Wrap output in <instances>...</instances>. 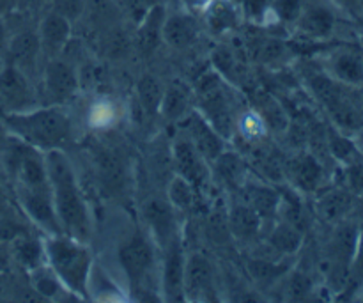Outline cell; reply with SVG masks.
Returning a JSON list of instances; mask_svg holds the SVG:
<instances>
[{
	"instance_id": "obj_10",
	"label": "cell",
	"mask_w": 363,
	"mask_h": 303,
	"mask_svg": "<svg viewBox=\"0 0 363 303\" xmlns=\"http://www.w3.org/2000/svg\"><path fill=\"white\" fill-rule=\"evenodd\" d=\"M163 261L160 268V291L167 302H184V255L181 238L163 248Z\"/></svg>"
},
{
	"instance_id": "obj_1",
	"label": "cell",
	"mask_w": 363,
	"mask_h": 303,
	"mask_svg": "<svg viewBox=\"0 0 363 303\" xmlns=\"http://www.w3.org/2000/svg\"><path fill=\"white\" fill-rule=\"evenodd\" d=\"M6 167L9 169V177L13 180L18 204L23 215L46 236L62 233L53 209L45 153L14 138V145L7 151Z\"/></svg>"
},
{
	"instance_id": "obj_37",
	"label": "cell",
	"mask_w": 363,
	"mask_h": 303,
	"mask_svg": "<svg viewBox=\"0 0 363 303\" xmlns=\"http://www.w3.org/2000/svg\"><path fill=\"white\" fill-rule=\"evenodd\" d=\"M98 169L99 174H101V181L106 183L108 187L116 188L117 184H121V160L117 158L113 153L110 151H103L98 155Z\"/></svg>"
},
{
	"instance_id": "obj_44",
	"label": "cell",
	"mask_w": 363,
	"mask_h": 303,
	"mask_svg": "<svg viewBox=\"0 0 363 303\" xmlns=\"http://www.w3.org/2000/svg\"><path fill=\"white\" fill-rule=\"evenodd\" d=\"M208 234L218 243H225L230 236L229 224H227V215L222 213H213L208 219Z\"/></svg>"
},
{
	"instance_id": "obj_15",
	"label": "cell",
	"mask_w": 363,
	"mask_h": 303,
	"mask_svg": "<svg viewBox=\"0 0 363 303\" xmlns=\"http://www.w3.org/2000/svg\"><path fill=\"white\" fill-rule=\"evenodd\" d=\"M41 53L48 59L60 57V53L69 46L71 41V21L60 16L55 11L45 14L38 28Z\"/></svg>"
},
{
	"instance_id": "obj_14",
	"label": "cell",
	"mask_w": 363,
	"mask_h": 303,
	"mask_svg": "<svg viewBox=\"0 0 363 303\" xmlns=\"http://www.w3.org/2000/svg\"><path fill=\"white\" fill-rule=\"evenodd\" d=\"M326 73L346 87L363 85V53L354 46H340L328 55Z\"/></svg>"
},
{
	"instance_id": "obj_39",
	"label": "cell",
	"mask_w": 363,
	"mask_h": 303,
	"mask_svg": "<svg viewBox=\"0 0 363 303\" xmlns=\"http://www.w3.org/2000/svg\"><path fill=\"white\" fill-rule=\"evenodd\" d=\"M342 177L344 184L350 194L353 195H363V162L362 158L357 160L353 163H347L342 165Z\"/></svg>"
},
{
	"instance_id": "obj_41",
	"label": "cell",
	"mask_w": 363,
	"mask_h": 303,
	"mask_svg": "<svg viewBox=\"0 0 363 303\" xmlns=\"http://www.w3.org/2000/svg\"><path fill=\"white\" fill-rule=\"evenodd\" d=\"M289 52L286 46V43H282L280 39H264L261 45L257 46V57L264 64H273V62H282V59L286 57V53Z\"/></svg>"
},
{
	"instance_id": "obj_13",
	"label": "cell",
	"mask_w": 363,
	"mask_h": 303,
	"mask_svg": "<svg viewBox=\"0 0 363 303\" xmlns=\"http://www.w3.org/2000/svg\"><path fill=\"white\" fill-rule=\"evenodd\" d=\"M215 294V273L204 254H191L184 265V300H211Z\"/></svg>"
},
{
	"instance_id": "obj_2",
	"label": "cell",
	"mask_w": 363,
	"mask_h": 303,
	"mask_svg": "<svg viewBox=\"0 0 363 303\" xmlns=\"http://www.w3.org/2000/svg\"><path fill=\"white\" fill-rule=\"evenodd\" d=\"M45 162L52 187L53 209L60 231L87 243L92 231L91 213L71 160L67 158L64 149H53L45 153Z\"/></svg>"
},
{
	"instance_id": "obj_31",
	"label": "cell",
	"mask_w": 363,
	"mask_h": 303,
	"mask_svg": "<svg viewBox=\"0 0 363 303\" xmlns=\"http://www.w3.org/2000/svg\"><path fill=\"white\" fill-rule=\"evenodd\" d=\"M197 194L201 192L181 176H174L169 183V190H167V199H169L170 204L174 206L176 211H190L197 204Z\"/></svg>"
},
{
	"instance_id": "obj_16",
	"label": "cell",
	"mask_w": 363,
	"mask_h": 303,
	"mask_svg": "<svg viewBox=\"0 0 363 303\" xmlns=\"http://www.w3.org/2000/svg\"><path fill=\"white\" fill-rule=\"evenodd\" d=\"M337 18L330 7L323 4H308L296 20V31L303 39L311 41H325L335 31Z\"/></svg>"
},
{
	"instance_id": "obj_6",
	"label": "cell",
	"mask_w": 363,
	"mask_h": 303,
	"mask_svg": "<svg viewBox=\"0 0 363 303\" xmlns=\"http://www.w3.org/2000/svg\"><path fill=\"white\" fill-rule=\"evenodd\" d=\"M152 238L137 231L119 247V263L133 293H142L156 273L158 255Z\"/></svg>"
},
{
	"instance_id": "obj_48",
	"label": "cell",
	"mask_w": 363,
	"mask_h": 303,
	"mask_svg": "<svg viewBox=\"0 0 363 303\" xmlns=\"http://www.w3.org/2000/svg\"><path fill=\"white\" fill-rule=\"evenodd\" d=\"M209 2H211V0H183L184 7H186L188 13H191V14L202 13Z\"/></svg>"
},
{
	"instance_id": "obj_18",
	"label": "cell",
	"mask_w": 363,
	"mask_h": 303,
	"mask_svg": "<svg viewBox=\"0 0 363 303\" xmlns=\"http://www.w3.org/2000/svg\"><path fill=\"white\" fill-rule=\"evenodd\" d=\"M240 192L241 199L261 216L262 224L272 222L279 216L280 190H275L264 183L247 180V183L240 188Z\"/></svg>"
},
{
	"instance_id": "obj_17",
	"label": "cell",
	"mask_w": 363,
	"mask_h": 303,
	"mask_svg": "<svg viewBox=\"0 0 363 303\" xmlns=\"http://www.w3.org/2000/svg\"><path fill=\"white\" fill-rule=\"evenodd\" d=\"M167 14H169L167 7L163 4H156L137 23L135 45L142 55H151L163 43V23H165Z\"/></svg>"
},
{
	"instance_id": "obj_9",
	"label": "cell",
	"mask_w": 363,
	"mask_h": 303,
	"mask_svg": "<svg viewBox=\"0 0 363 303\" xmlns=\"http://www.w3.org/2000/svg\"><path fill=\"white\" fill-rule=\"evenodd\" d=\"M142 219L147 224L149 234L160 250L169 247L179 236V227L176 220V209L169 199L151 197L142 204Z\"/></svg>"
},
{
	"instance_id": "obj_21",
	"label": "cell",
	"mask_w": 363,
	"mask_h": 303,
	"mask_svg": "<svg viewBox=\"0 0 363 303\" xmlns=\"http://www.w3.org/2000/svg\"><path fill=\"white\" fill-rule=\"evenodd\" d=\"M227 224H229L230 236L240 241H252L261 234L262 220L243 199L233 202L227 211Z\"/></svg>"
},
{
	"instance_id": "obj_11",
	"label": "cell",
	"mask_w": 363,
	"mask_h": 303,
	"mask_svg": "<svg viewBox=\"0 0 363 303\" xmlns=\"http://www.w3.org/2000/svg\"><path fill=\"white\" fill-rule=\"evenodd\" d=\"M172 162L176 167L177 176L190 181L199 192L208 184L209 181V163L204 156L197 151L190 138L184 135L179 137L172 145Z\"/></svg>"
},
{
	"instance_id": "obj_3",
	"label": "cell",
	"mask_w": 363,
	"mask_h": 303,
	"mask_svg": "<svg viewBox=\"0 0 363 303\" xmlns=\"http://www.w3.org/2000/svg\"><path fill=\"white\" fill-rule=\"evenodd\" d=\"M2 119L14 138L41 153L64 149L73 141L71 117L57 105L34 106L25 112L6 114Z\"/></svg>"
},
{
	"instance_id": "obj_40",
	"label": "cell",
	"mask_w": 363,
	"mask_h": 303,
	"mask_svg": "<svg viewBox=\"0 0 363 303\" xmlns=\"http://www.w3.org/2000/svg\"><path fill=\"white\" fill-rule=\"evenodd\" d=\"M312 293V280L307 273L296 272L291 273L289 282H287V294H289V300H296L301 302Z\"/></svg>"
},
{
	"instance_id": "obj_29",
	"label": "cell",
	"mask_w": 363,
	"mask_h": 303,
	"mask_svg": "<svg viewBox=\"0 0 363 303\" xmlns=\"http://www.w3.org/2000/svg\"><path fill=\"white\" fill-rule=\"evenodd\" d=\"M326 135H328V137H326L328 151L332 153V156L340 163V165H347V163H353L362 158V151L353 137L342 133V131H339L333 126L330 128Z\"/></svg>"
},
{
	"instance_id": "obj_30",
	"label": "cell",
	"mask_w": 363,
	"mask_h": 303,
	"mask_svg": "<svg viewBox=\"0 0 363 303\" xmlns=\"http://www.w3.org/2000/svg\"><path fill=\"white\" fill-rule=\"evenodd\" d=\"M163 92H165V89L160 84L158 78L152 77V75H142L140 80L137 82L138 105L147 116H155L160 112Z\"/></svg>"
},
{
	"instance_id": "obj_36",
	"label": "cell",
	"mask_w": 363,
	"mask_h": 303,
	"mask_svg": "<svg viewBox=\"0 0 363 303\" xmlns=\"http://www.w3.org/2000/svg\"><path fill=\"white\" fill-rule=\"evenodd\" d=\"M363 290V226L358 229L357 247H354L353 259L350 265V282L344 293L354 294Z\"/></svg>"
},
{
	"instance_id": "obj_8",
	"label": "cell",
	"mask_w": 363,
	"mask_h": 303,
	"mask_svg": "<svg viewBox=\"0 0 363 303\" xmlns=\"http://www.w3.org/2000/svg\"><path fill=\"white\" fill-rule=\"evenodd\" d=\"M34 106H38V101H35L27 73L13 64L0 67V112L2 116L25 112Z\"/></svg>"
},
{
	"instance_id": "obj_46",
	"label": "cell",
	"mask_w": 363,
	"mask_h": 303,
	"mask_svg": "<svg viewBox=\"0 0 363 303\" xmlns=\"http://www.w3.org/2000/svg\"><path fill=\"white\" fill-rule=\"evenodd\" d=\"M13 263V254H11V245L7 241L0 240V275L11 268Z\"/></svg>"
},
{
	"instance_id": "obj_7",
	"label": "cell",
	"mask_w": 363,
	"mask_h": 303,
	"mask_svg": "<svg viewBox=\"0 0 363 303\" xmlns=\"http://www.w3.org/2000/svg\"><path fill=\"white\" fill-rule=\"evenodd\" d=\"M80 87L82 78L73 64L60 57L48 59L43 71V89L50 105H64L78 94Z\"/></svg>"
},
{
	"instance_id": "obj_27",
	"label": "cell",
	"mask_w": 363,
	"mask_h": 303,
	"mask_svg": "<svg viewBox=\"0 0 363 303\" xmlns=\"http://www.w3.org/2000/svg\"><path fill=\"white\" fill-rule=\"evenodd\" d=\"M11 254L14 261L20 263L27 272H32L38 266L45 265V241H39L35 238L28 236L27 233L20 234L11 241Z\"/></svg>"
},
{
	"instance_id": "obj_34",
	"label": "cell",
	"mask_w": 363,
	"mask_h": 303,
	"mask_svg": "<svg viewBox=\"0 0 363 303\" xmlns=\"http://www.w3.org/2000/svg\"><path fill=\"white\" fill-rule=\"evenodd\" d=\"M287 272H289V266L275 265V263L264 261V259H252L248 263V273L252 275V279H255L261 284H266V286H272L273 282H277Z\"/></svg>"
},
{
	"instance_id": "obj_49",
	"label": "cell",
	"mask_w": 363,
	"mask_h": 303,
	"mask_svg": "<svg viewBox=\"0 0 363 303\" xmlns=\"http://www.w3.org/2000/svg\"><path fill=\"white\" fill-rule=\"evenodd\" d=\"M18 4V0H0V14L7 13V11L13 9Z\"/></svg>"
},
{
	"instance_id": "obj_22",
	"label": "cell",
	"mask_w": 363,
	"mask_h": 303,
	"mask_svg": "<svg viewBox=\"0 0 363 303\" xmlns=\"http://www.w3.org/2000/svg\"><path fill=\"white\" fill-rule=\"evenodd\" d=\"M353 206V194L344 187L328 188L321 192L315 199V211L318 216L326 224H340L347 216Z\"/></svg>"
},
{
	"instance_id": "obj_43",
	"label": "cell",
	"mask_w": 363,
	"mask_h": 303,
	"mask_svg": "<svg viewBox=\"0 0 363 303\" xmlns=\"http://www.w3.org/2000/svg\"><path fill=\"white\" fill-rule=\"evenodd\" d=\"M52 11L59 13L60 16L67 18L73 23L74 20H78L84 14L85 0H52Z\"/></svg>"
},
{
	"instance_id": "obj_26",
	"label": "cell",
	"mask_w": 363,
	"mask_h": 303,
	"mask_svg": "<svg viewBox=\"0 0 363 303\" xmlns=\"http://www.w3.org/2000/svg\"><path fill=\"white\" fill-rule=\"evenodd\" d=\"M268 243L280 255H293L303 245V229L280 219L269 231Z\"/></svg>"
},
{
	"instance_id": "obj_47",
	"label": "cell",
	"mask_w": 363,
	"mask_h": 303,
	"mask_svg": "<svg viewBox=\"0 0 363 303\" xmlns=\"http://www.w3.org/2000/svg\"><path fill=\"white\" fill-rule=\"evenodd\" d=\"M92 112H94V124H110V121L113 119V110H112V106H98V109H96L94 106V110H92Z\"/></svg>"
},
{
	"instance_id": "obj_12",
	"label": "cell",
	"mask_w": 363,
	"mask_h": 303,
	"mask_svg": "<svg viewBox=\"0 0 363 303\" xmlns=\"http://www.w3.org/2000/svg\"><path fill=\"white\" fill-rule=\"evenodd\" d=\"M186 137L197 151L204 156L208 163H213L223 151H225V138L206 121V117L197 109L191 110L183 119Z\"/></svg>"
},
{
	"instance_id": "obj_38",
	"label": "cell",
	"mask_w": 363,
	"mask_h": 303,
	"mask_svg": "<svg viewBox=\"0 0 363 303\" xmlns=\"http://www.w3.org/2000/svg\"><path fill=\"white\" fill-rule=\"evenodd\" d=\"M303 6V0H272V13L284 23H296Z\"/></svg>"
},
{
	"instance_id": "obj_33",
	"label": "cell",
	"mask_w": 363,
	"mask_h": 303,
	"mask_svg": "<svg viewBox=\"0 0 363 303\" xmlns=\"http://www.w3.org/2000/svg\"><path fill=\"white\" fill-rule=\"evenodd\" d=\"M255 112L262 117L266 126L273 128V130H286L287 124H289L282 105L268 94H261V99L257 101V110Z\"/></svg>"
},
{
	"instance_id": "obj_24",
	"label": "cell",
	"mask_w": 363,
	"mask_h": 303,
	"mask_svg": "<svg viewBox=\"0 0 363 303\" xmlns=\"http://www.w3.org/2000/svg\"><path fill=\"white\" fill-rule=\"evenodd\" d=\"M11 64L20 67L23 73L34 70L41 55V43H39L38 31H23L14 35L9 43Z\"/></svg>"
},
{
	"instance_id": "obj_35",
	"label": "cell",
	"mask_w": 363,
	"mask_h": 303,
	"mask_svg": "<svg viewBox=\"0 0 363 303\" xmlns=\"http://www.w3.org/2000/svg\"><path fill=\"white\" fill-rule=\"evenodd\" d=\"M266 123L262 121V117L257 112H245L241 116H238V124H236V135L240 133L241 137L247 138L250 142H257L264 137Z\"/></svg>"
},
{
	"instance_id": "obj_42",
	"label": "cell",
	"mask_w": 363,
	"mask_h": 303,
	"mask_svg": "<svg viewBox=\"0 0 363 303\" xmlns=\"http://www.w3.org/2000/svg\"><path fill=\"white\" fill-rule=\"evenodd\" d=\"M236 4L241 13L247 14L255 23H262L268 13H272V0H236Z\"/></svg>"
},
{
	"instance_id": "obj_25",
	"label": "cell",
	"mask_w": 363,
	"mask_h": 303,
	"mask_svg": "<svg viewBox=\"0 0 363 303\" xmlns=\"http://www.w3.org/2000/svg\"><path fill=\"white\" fill-rule=\"evenodd\" d=\"M191 101H194V92L184 87L183 84H172L165 89L162 99L160 112L169 121H183L191 112Z\"/></svg>"
},
{
	"instance_id": "obj_5",
	"label": "cell",
	"mask_w": 363,
	"mask_h": 303,
	"mask_svg": "<svg viewBox=\"0 0 363 303\" xmlns=\"http://www.w3.org/2000/svg\"><path fill=\"white\" fill-rule=\"evenodd\" d=\"M194 98L197 99V110L225 141L236 135L238 116L230 99L229 87L216 70L204 71L195 82Z\"/></svg>"
},
{
	"instance_id": "obj_45",
	"label": "cell",
	"mask_w": 363,
	"mask_h": 303,
	"mask_svg": "<svg viewBox=\"0 0 363 303\" xmlns=\"http://www.w3.org/2000/svg\"><path fill=\"white\" fill-rule=\"evenodd\" d=\"M332 2L353 16H362L363 14V0H332Z\"/></svg>"
},
{
	"instance_id": "obj_23",
	"label": "cell",
	"mask_w": 363,
	"mask_h": 303,
	"mask_svg": "<svg viewBox=\"0 0 363 303\" xmlns=\"http://www.w3.org/2000/svg\"><path fill=\"white\" fill-rule=\"evenodd\" d=\"M206 25L215 35L227 34L240 27L241 9L236 0H211L202 11Z\"/></svg>"
},
{
	"instance_id": "obj_28",
	"label": "cell",
	"mask_w": 363,
	"mask_h": 303,
	"mask_svg": "<svg viewBox=\"0 0 363 303\" xmlns=\"http://www.w3.org/2000/svg\"><path fill=\"white\" fill-rule=\"evenodd\" d=\"M213 165H215L216 174H218V177L222 180V183L225 184L227 188H230V190L240 192V188L247 183V165H245L241 156L236 155V153L227 151L225 149V151L213 162Z\"/></svg>"
},
{
	"instance_id": "obj_51",
	"label": "cell",
	"mask_w": 363,
	"mask_h": 303,
	"mask_svg": "<svg viewBox=\"0 0 363 303\" xmlns=\"http://www.w3.org/2000/svg\"><path fill=\"white\" fill-rule=\"evenodd\" d=\"M7 204V197H6V188H4L2 180H0V206Z\"/></svg>"
},
{
	"instance_id": "obj_50",
	"label": "cell",
	"mask_w": 363,
	"mask_h": 303,
	"mask_svg": "<svg viewBox=\"0 0 363 303\" xmlns=\"http://www.w3.org/2000/svg\"><path fill=\"white\" fill-rule=\"evenodd\" d=\"M4 43H6V25H4L2 14H0V48L4 46Z\"/></svg>"
},
{
	"instance_id": "obj_4",
	"label": "cell",
	"mask_w": 363,
	"mask_h": 303,
	"mask_svg": "<svg viewBox=\"0 0 363 303\" xmlns=\"http://www.w3.org/2000/svg\"><path fill=\"white\" fill-rule=\"evenodd\" d=\"M43 241L46 265L52 268L67 293L77 298H89L94 265L89 245L64 233L50 234Z\"/></svg>"
},
{
	"instance_id": "obj_20",
	"label": "cell",
	"mask_w": 363,
	"mask_h": 303,
	"mask_svg": "<svg viewBox=\"0 0 363 303\" xmlns=\"http://www.w3.org/2000/svg\"><path fill=\"white\" fill-rule=\"evenodd\" d=\"M289 176L294 188L303 194H314L319 190L325 177L321 162L312 153H300L289 163Z\"/></svg>"
},
{
	"instance_id": "obj_32",
	"label": "cell",
	"mask_w": 363,
	"mask_h": 303,
	"mask_svg": "<svg viewBox=\"0 0 363 303\" xmlns=\"http://www.w3.org/2000/svg\"><path fill=\"white\" fill-rule=\"evenodd\" d=\"M28 273H30L32 287H34L35 293L41 294V297L57 298L59 294L67 293L66 287L62 286V282L57 279V275L52 272V268H50L46 263L45 265L38 266V268H34Z\"/></svg>"
},
{
	"instance_id": "obj_19",
	"label": "cell",
	"mask_w": 363,
	"mask_h": 303,
	"mask_svg": "<svg viewBox=\"0 0 363 303\" xmlns=\"http://www.w3.org/2000/svg\"><path fill=\"white\" fill-rule=\"evenodd\" d=\"M199 39V25L191 13L167 14L163 23V43L174 50H188Z\"/></svg>"
},
{
	"instance_id": "obj_52",
	"label": "cell",
	"mask_w": 363,
	"mask_h": 303,
	"mask_svg": "<svg viewBox=\"0 0 363 303\" xmlns=\"http://www.w3.org/2000/svg\"><path fill=\"white\" fill-rule=\"evenodd\" d=\"M354 141H357L358 148H360V151H362V155H363V128H362L360 133H358L357 137H354Z\"/></svg>"
}]
</instances>
